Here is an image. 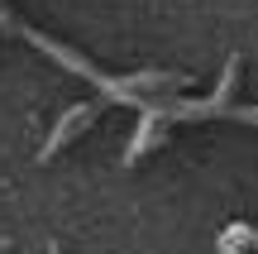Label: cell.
Here are the masks:
<instances>
[{"label": "cell", "instance_id": "1", "mask_svg": "<svg viewBox=\"0 0 258 254\" xmlns=\"http://www.w3.org/2000/svg\"><path fill=\"white\" fill-rule=\"evenodd\" d=\"M101 106H105V101H86V106H72V111H67L62 120L53 125V134L43 139V149H38V159H53V154L62 149V144H72V139H77V130H86V125H91L96 115H101Z\"/></svg>", "mask_w": 258, "mask_h": 254}, {"label": "cell", "instance_id": "2", "mask_svg": "<svg viewBox=\"0 0 258 254\" xmlns=\"http://www.w3.org/2000/svg\"><path fill=\"white\" fill-rule=\"evenodd\" d=\"M48 254H57V245H48Z\"/></svg>", "mask_w": 258, "mask_h": 254}]
</instances>
